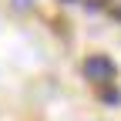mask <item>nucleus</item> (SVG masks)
<instances>
[{
	"mask_svg": "<svg viewBox=\"0 0 121 121\" xmlns=\"http://www.w3.org/2000/svg\"><path fill=\"white\" fill-rule=\"evenodd\" d=\"M108 4H111V10H114V13H121V0H108Z\"/></svg>",
	"mask_w": 121,
	"mask_h": 121,
	"instance_id": "7ed1b4c3",
	"label": "nucleus"
},
{
	"mask_svg": "<svg viewBox=\"0 0 121 121\" xmlns=\"http://www.w3.org/2000/svg\"><path fill=\"white\" fill-rule=\"evenodd\" d=\"M84 78H87V81H94V84H108V81L114 78V60H111V57H104V54L87 57V60H84Z\"/></svg>",
	"mask_w": 121,
	"mask_h": 121,
	"instance_id": "f257e3e1",
	"label": "nucleus"
},
{
	"mask_svg": "<svg viewBox=\"0 0 121 121\" xmlns=\"http://www.w3.org/2000/svg\"><path fill=\"white\" fill-rule=\"evenodd\" d=\"M30 4H34V0H13V7H20V10H24V7H30Z\"/></svg>",
	"mask_w": 121,
	"mask_h": 121,
	"instance_id": "f03ea898",
	"label": "nucleus"
}]
</instances>
